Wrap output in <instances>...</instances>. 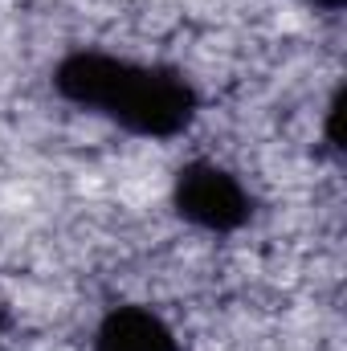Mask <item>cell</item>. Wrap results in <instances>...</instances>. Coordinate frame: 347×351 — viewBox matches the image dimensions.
<instances>
[{"instance_id":"obj_1","label":"cell","mask_w":347,"mask_h":351,"mask_svg":"<svg viewBox=\"0 0 347 351\" xmlns=\"http://www.w3.org/2000/svg\"><path fill=\"white\" fill-rule=\"evenodd\" d=\"M53 90L82 106L115 119L123 131L143 139H172L196 119V90L172 66H135L110 53L78 49L58 62Z\"/></svg>"},{"instance_id":"obj_2","label":"cell","mask_w":347,"mask_h":351,"mask_svg":"<svg viewBox=\"0 0 347 351\" xmlns=\"http://www.w3.org/2000/svg\"><path fill=\"white\" fill-rule=\"evenodd\" d=\"M176 213L196 225V229H208V233H233L250 221L254 213V200L250 192L241 188V180L213 164V160H192L176 172Z\"/></svg>"},{"instance_id":"obj_3","label":"cell","mask_w":347,"mask_h":351,"mask_svg":"<svg viewBox=\"0 0 347 351\" xmlns=\"http://www.w3.org/2000/svg\"><path fill=\"white\" fill-rule=\"evenodd\" d=\"M94 351H180V343L156 311L115 306L94 331Z\"/></svg>"},{"instance_id":"obj_4","label":"cell","mask_w":347,"mask_h":351,"mask_svg":"<svg viewBox=\"0 0 347 351\" xmlns=\"http://www.w3.org/2000/svg\"><path fill=\"white\" fill-rule=\"evenodd\" d=\"M339 98H344V94H335V98H331V110H327V143H331L335 152H339Z\"/></svg>"},{"instance_id":"obj_5","label":"cell","mask_w":347,"mask_h":351,"mask_svg":"<svg viewBox=\"0 0 347 351\" xmlns=\"http://www.w3.org/2000/svg\"><path fill=\"white\" fill-rule=\"evenodd\" d=\"M8 327H12V315H8V306L0 302V343H4V335H8Z\"/></svg>"},{"instance_id":"obj_6","label":"cell","mask_w":347,"mask_h":351,"mask_svg":"<svg viewBox=\"0 0 347 351\" xmlns=\"http://www.w3.org/2000/svg\"><path fill=\"white\" fill-rule=\"evenodd\" d=\"M319 8H327V12H335V8H344V0H315Z\"/></svg>"}]
</instances>
